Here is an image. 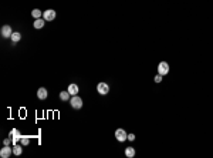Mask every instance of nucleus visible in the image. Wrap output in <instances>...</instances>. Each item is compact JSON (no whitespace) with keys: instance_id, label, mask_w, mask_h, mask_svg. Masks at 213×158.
Segmentation results:
<instances>
[{"instance_id":"6","label":"nucleus","mask_w":213,"mask_h":158,"mask_svg":"<svg viewBox=\"0 0 213 158\" xmlns=\"http://www.w3.org/2000/svg\"><path fill=\"white\" fill-rule=\"evenodd\" d=\"M13 154V148H10V145H4L0 150V157L1 158H9Z\"/></svg>"},{"instance_id":"2","label":"nucleus","mask_w":213,"mask_h":158,"mask_svg":"<svg viewBox=\"0 0 213 158\" xmlns=\"http://www.w3.org/2000/svg\"><path fill=\"white\" fill-rule=\"evenodd\" d=\"M158 73L161 76H166L169 73V64L166 61H161L158 64Z\"/></svg>"},{"instance_id":"17","label":"nucleus","mask_w":213,"mask_h":158,"mask_svg":"<svg viewBox=\"0 0 213 158\" xmlns=\"http://www.w3.org/2000/svg\"><path fill=\"white\" fill-rule=\"evenodd\" d=\"M20 142H22V145H28V142H30V140H28L27 137H22V140H20Z\"/></svg>"},{"instance_id":"16","label":"nucleus","mask_w":213,"mask_h":158,"mask_svg":"<svg viewBox=\"0 0 213 158\" xmlns=\"http://www.w3.org/2000/svg\"><path fill=\"white\" fill-rule=\"evenodd\" d=\"M31 16H33L34 19H40V17L43 16V11L38 10V9H34V10L31 11Z\"/></svg>"},{"instance_id":"7","label":"nucleus","mask_w":213,"mask_h":158,"mask_svg":"<svg viewBox=\"0 0 213 158\" xmlns=\"http://www.w3.org/2000/svg\"><path fill=\"white\" fill-rule=\"evenodd\" d=\"M97 91H98L101 96H105V94H108V91H109V86L107 83H99L98 86H97Z\"/></svg>"},{"instance_id":"9","label":"nucleus","mask_w":213,"mask_h":158,"mask_svg":"<svg viewBox=\"0 0 213 158\" xmlns=\"http://www.w3.org/2000/svg\"><path fill=\"white\" fill-rule=\"evenodd\" d=\"M47 96H49V93H47V88L40 87V88L37 90V97H38V100H46V98H47Z\"/></svg>"},{"instance_id":"12","label":"nucleus","mask_w":213,"mask_h":158,"mask_svg":"<svg viewBox=\"0 0 213 158\" xmlns=\"http://www.w3.org/2000/svg\"><path fill=\"white\" fill-rule=\"evenodd\" d=\"M135 154H137V153H135V150H134L132 147H126L125 148V155L128 158H134V157H135Z\"/></svg>"},{"instance_id":"20","label":"nucleus","mask_w":213,"mask_h":158,"mask_svg":"<svg viewBox=\"0 0 213 158\" xmlns=\"http://www.w3.org/2000/svg\"><path fill=\"white\" fill-rule=\"evenodd\" d=\"M128 140H129V141H134V140H135V135H134V134H128Z\"/></svg>"},{"instance_id":"13","label":"nucleus","mask_w":213,"mask_h":158,"mask_svg":"<svg viewBox=\"0 0 213 158\" xmlns=\"http://www.w3.org/2000/svg\"><path fill=\"white\" fill-rule=\"evenodd\" d=\"M11 41H13V44L17 43V41H20V38H22V34L19 32H13V34H11Z\"/></svg>"},{"instance_id":"5","label":"nucleus","mask_w":213,"mask_h":158,"mask_svg":"<svg viewBox=\"0 0 213 158\" xmlns=\"http://www.w3.org/2000/svg\"><path fill=\"white\" fill-rule=\"evenodd\" d=\"M9 137L13 140V142H14V144H16L17 141H20V140H22V134H20V131L17 130V128H13V130L9 132Z\"/></svg>"},{"instance_id":"4","label":"nucleus","mask_w":213,"mask_h":158,"mask_svg":"<svg viewBox=\"0 0 213 158\" xmlns=\"http://www.w3.org/2000/svg\"><path fill=\"white\" fill-rule=\"evenodd\" d=\"M115 138L118 140L120 142H124L125 140H128V134H126L125 130H122V128H118V130L115 131Z\"/></svg>"},{"instance_id":"1","label":"nucleus","mask_w":213,"mask_h":158,"mask_svg":"<svg viewBox=\"0 0 213 158\" xmlns=\"http://www.w3.org/2000/svg\"><path fill=\"white\" fill-rule=\"evenodd\" d=\"M70 103H71V107L74 110H80L82 107V100L81 97H78V96H72L70 98Z\"/></svg>"},{"instance_id":"10","label":"nucleus","mask_w":213,"mask_h":158,"mask_svg":"<svg viewBox=\"0 0 213 158\" xmlns=\"http://www.w3.org/2000/svg\"><path fill=\"white\" fill-rule=\"evenodd\" d=\"M67 90H68V93H70L71 96H77V93H78V90H80V88H78L77 84H70Z\"/></svg>"},{"instance_id":"3","label":"nucleus","mask_w":213,"mask_h":158,"mask_svg":"<svg viewBox=\"0 0 213 158\" xmlns=\"http://www.w3.org/2000/svg\"><path fill=\"white\" fill-rule=\"evenodd\" d=\"M55 16H57V13H55L53 9H49V10L43 11V19L46 22H53L55 19Z\"/></svg>"},{"instance_id":"19","label":"nucleus","mask_w":213,"mask_h":158,"mask_svg":"<svg viewBox=\"0 0 213 158\" xmlns=\"http://www.w3.org/2000/svg\"><path fill=\"white\" fill-rule=\"evenodd\" d=\"M11 142H13V140H11L10 137H9V138H4V141H3V144H4V145H10Z\"/></svg>"},{"instance_id":"8","label":"nucleus","mask_w":213,"mask_h":158,"mask_svg":"<svg viewBox=\"0 0 213 158\" xmlns=\"http://www.w3.org/2000/svg\"><path fill=\"white\" fill-rule=\"evenodd\" d=\"M11 34H13V30H11V27L9 26V24H6V26L1 27V36H3L4 38L11 37Z\"/></svg>"},{"instance_id":"14","label":"nucleus","mask_w":213,"mask_h":158,"mask_svg":"<svg viewBox=\"0 0 213 158\" xmlns=\"http://www.w3.org/2000/svg\"><path fill=\"white\" fill-rule=\"evenodd\" d=\"M70 96H71V94L68 93V90H67V91H61V93H60V100H61V101H68V100L71 98Z\"/></svg>"},{"instance_id":"15","label":"nucleus","mask_w":213,"mask_h":158,"mask_svg":"<svg viewBox=\"0 0 213 158\" xmlns=\"http://www.w3.org/2000/svg\"><path fill=\"white\" fill-rule=\"evenodd\" d=\"M22 153H23L22 145H14V147H13V154H14V155H22Z\"/></svg>"},{"instance_id":"18","label":"nucleus","mask_w":213,"mask_h":158,"mask_svg":"<svg viewBox=\"0 0 213 158\" xmlns=\"http://www.w3.org/2000/svg\"><path fill=\"white\" fill-rule=\"evenodd\" d=\"M153 81H155V83H161V81H162V76L158 73V74L155 76V78H153Z\"/></svg>"},{"instance_id":"11","label":"nucleus","mask_w":213,"mask_h":158,"mask_svg":"<svg viewBox=\"0 0 213 158\" xmlns=\"http://www.w3.org/2000/svg\"><path fill=\"white\" fill-rule=\"evenodd\" d=\"M44 22H46V20H44V19H41V17H40V19H36V20H34V23H33L34 29H43Z\"/></svg>"}]
</instances>
